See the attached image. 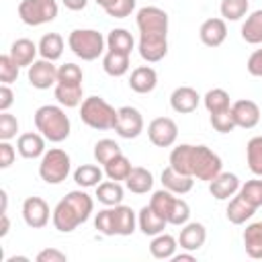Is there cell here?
Returning <instances> with one entry per match:
<instances>
[{"label": "cell", "mask_w": 262, "mask_h": 262, "mask_svg": "<svg viewBox=\"0 0 262 262\" xmlns=\"http://www.w3.org/2000/svg\"><path fill=\"white\" fill-rule=\"evenodd\" d=\"M35 127L37 131L51 143H61L63 139H68L72 125H70V117L66 115V111L61 108V104H43L35 111Z\"/></svg>", "instance_id": "277c9868"}, {"label": "cell", "mask_w": 262, "mask_h": 262, "mask_svg": "<svg viewBox=\"0 0 262 262\" xmlns=\"http://www.w3.org/2000/svg\"><path fill=\"white\" fill-rule=\"evenodd\" d=\"M29 258H25V256H12V258H6V262H27Z\"/></svg>", "instance_id": "91938a15"}, {"label": "cell", "mask_w": 262, "mask_h": 262, "mask_svg": "<svg viewBox=\"0 0 262 262\" xmlns=\"http://www.w3.org/2000/svg\"><path fill=\"white\" fill-rule=\"evenodd\" d=\"M207 242V229L203 223H196V221H188L182 225L180 229V235H178V246L186 252H196L205 246Z\"/></svg>", "instance_id": "5bb4252c"}, {"label": "cell", "mask_w": 262, "mask_h": 262, "mask_svg": "<svg viewBox=\"0 0 262 262\" xmlns=\"http://www.w3.org/2000/svg\"><path fill=\"white\" fill-rule=\"evenodd\" d=\"M199 102H201V96L190 86H178L170 94V106H172L174 113H180V115L194 113L196 106H199Z\"/></svg>", "instance_id": "2e32d148"}, {"label": "cell", "mask_w": 262, "mask_h": 262, "mask_svg": "<svg viewBox=\"0 0 262 262\" xmlns=\"http://www.w3.org/2000/svg\"><path fill=\"white\" fill-rule=\"evenodd\" d=\"M70 168H72L70 156L59 147H51L41 156L39 176L47 184H61L70 174Z\"/></svg>", "instance_id": "52a82bcc"}, {"label": "cell", "mask_w": 262, "mask_h": 262, "mask_svg": "<svg viewBox=\"0 0 262 262\" xmlns=\"http://www.w3.org/2000/svg\"><path fill=\"white\" fill-rule=\"evenodd\" d=\"M244 248L246 254L254 260H262V221H254L244 229Z\"/></svg>", "instance_id": "484cf974"}, {"label": "cell", "mask_w": 262, "mask_h": 262, "mask_svg": "<svg viewBox=\"0 0 262 262\" xmlns=\"http://www.w3.org/2000/svg\"><path fill=\"white\" fill-rule=\"evenodd\" d=\"M242 182L235 174L231 172H219L211 182H209V192L217 199V201H229L233 194H237Z\"/></svg>", "instance_id": "9a60e30c"}, {"label": "cell", "mask_w": 262, "mask_h": 262, "mask_svg": "<svg viewBox=\"0 0 262 262\" xmlns=\"http://www.w3.org/2000/svg\"><path fill=\"white\" fill-rule=\"evenodd\" d=\"M14 158H16V149L12 147L10 141H0V168L6 170L14 164Z\"/></svg>", "instance_id": "681fc988"}, {"label": "cell", "mask_w": 262, "mask_h": 262, "mask_svg": "<svg viewBox=\"0 0 262 262\" xmlns=\"http://www.w3.org/2000/svg\"><path fill=\"white\" fill-rule=\"evenodd\" d=\"M246 68H248V72H250L252 76L262 78V47H260V49H256V51L248 57Z\"/></svg>", "instance_id": "816d5d0a"}, {"label": "cell", "mask_w": 262, "mask_h": 262, "mask_svg": "<svg viewBox=\"0 0 262 262\" xmlns=\"http://www.w3.org/2000/svg\"><path fill=\"white\" fill-rule=\"evenodd\" d=\"M106 39L94 29H74L68 37V47L82 61H94L104 53Z\"/></svg>", "instance_id": "8992f818"}, {"label": "cell", "mask_w": 262, "mask_h": 262, "mask_svg": "<svg viewBox=\"0 0 262 262\" xmlns=\"http://www.w3.org/2000/svg\"><path fill=\"white\" fill-rule=\"evenodd\" d=\"M211 125H213V129H215V131H219V133H231V131L237 127V125H235V119H233L231 108L211 115Z\"/></svg>", "instance_id": "f6af8a7d"}, {"label": "cell", "mask_w": 262, "mask_h": 262, "mask_svg": "<svg viewBox=\"0 0 262 262\" xmlns=\"http://www.w3.org/2000/svg\"><path fill=\"white\" fill-rule=\"evenodd\" d=\"M246 160L250 172L254 176H262V135H256L246 143Z\"/></svg>", "instance_id": "8d00e7d4"}, {"label": "cell", "mask_w": 262, "mask_h": 262, "mask_svg": "<svg viewBox=\"0 0 262 262\" xmlns=\"http://www.w3.org/2000/svg\"><path fill=\"white\" fill-rule=\"evenodd\" d=\"M0 219H2V225H0V237H6V235H8V229H10L8 215H6V213H0Z\"/></svg>", "instance_id": "11a10c76"}, {"label": "cell", "mask_w": 262, "mask_h": 262, "mask_svg": "<svg viewBox=\"0 0 262 262\" xmlns=\"http://www.w3.org/2000/svg\"><path fill=\"white\" fill-rule=\"evenodd\" d=\"M231 113L239 129H254L260 123V106L250 98L235 100L231 104Z\"/></svg>", "instance_id": "4fadbf2b"}, {"label": "cell", "mask_w": 262, "mask_h": 262, "mask_svg": "<svg viewBox=\"0 0 262 262\" xmlns=\"http://www.w3.org/2000/svg\"><path fill=\"white\" fill-rule=\"evenodd\" d=\"M0 199H2V209H0V213H6V207H8V194H6L4 188L0 190Z\"/></svg>", "instance_id": "6f0895ef"}, {"label": "cell", "mask_w": 262, "mask_h": 262, "mask_svg": "<svg viewBox=\"0 0 262 262\" xmlns=\"http://www.w3.org/2000/svg\"><path fill=\"white\" fill-rule=\"evenodd\" d=\"M82 80H84V72L76 63H63L57 70V82L61 84H82Z\"/></svg>", "instance_id": "ee69618b"}, {"label": "cell", "mask_w": 262, "mask_h": 262, "mask_svg": "<svg viewBox=\"0 0 262 262\" xmlns=\"http://www.w3.org/2000/svg\"><path fill=\"white\" fill-rule=\"evenodd\" d=\"M104 170H100L94 164H82L74 170V182L82 188H90V186H98L102 180Z\"/></svg>", "instance_id": "836d02e7"}, {"label": "cell", "mask_w": 262, "mask_h": 262, "mask_svg": "<svg viewBox=\"0 0 262 262\" xmlns=\"http://www.w3.org/2000/svg\"><path fill=\"white\" fill-rule=\"evenodd\" d=\"M94 211V201L88 192L84 190H70L53 209L51 213V221L53 227L61 233H70L76 227H80L82 223H86L90 219Z\"/></svg>", "instance_id": "3957f363"}, {"label": "cell", "mask_w": 262, "mask_h": 262, "mask_svg": "<svg viewBox=\"0 0 262 262\" xmlns=\"http://www.w3.org/2000/svg\"><path fill=\"white\" fill-rule=\"evenodd\" d=\"M18 133V119L8 111L0 113V141H10Z\"/></svg>", "instance_id": "bcb514c9"}, {"label": "cell", "mask_w": 262, "mask_h": 262, "mask_svg": "<svg viewBox=\"0 0 262 262\" xmlns=\"http://www.w3.org/2000/svg\"><path fill=\"white\" fill-rule=\"evenodd\" d=\"M131 55L127 53H119V51H106L104 57H102V70L113 76V78H121L129 72L131 68Z\"/></svg>", "instance_id": "83f0119b"}, {"label": "cell", "mask_w": 262, "mask_h": 262, "mask_svg": "<svg viewBox=\"0 0 262 262\" xmlns=\"http://www.w3.org/2000/svg\"><path fill=\"white\" fill-rule=\"evenodd\" d=\"M139 29V55L147 63H158L168 53V14L158 6H143L135 16Z\"/></svg>", "instance_id": "6da1fadb"}, {"label": "cell", "mask_w": 262, "mask_h": 262, "mask_svg": "<svg viewBox=\"0 0 262 262\" xmlns=\"http://www.w3.org/2000/svg\"><path fill=\"white\" fill-rule=\"evenodd\" d=\"M115 131L123 139H135L143 131V117L135 106H121L117 115Z\"/></svg>", "instance_id": "8fae6325"}, {"label": "cell", "mask_w": 262, "mask_h": 262, "mask_svg": "<svg viewBox=\"0 0 262 262\" xmlns=\"http://www.w3.org/2000/svg\"><path fill=\"white\" fill-rule=\"evenodd\" d=\"M188 219H190V207H188V203L184 199H178L176 196V201H174V205H172V209L168 213V225L182 227L184 223H188Z\"/></svg>", "instance_id": "b9f144b4"}, {"label": "cell", "mask_w": 262, "mask_h": 262, "mask_svg": "<svg viewBox=\"0 0 262 262\" xmlns=\"http://www.w3.org/2000/svg\"><path fill=\"white\" fill-rule=\"evenodd\" d=\"M239 33H242V39L250 45H260L262 43V8L254 10L250 16H246Z\"/></svg>", "instance_id": "1f68e13d"}, {"label": "cell", "mask_w": 262, "mask_h": 262, "mask_svg": "<svg viewBox=\"0 0 262 262\" xmlns=\"http://www.w3.org/2000/svg\"><path fill=\"white\" fill-rule=\"evenodd\" d=\"M119 108L108 104L102 96H88L80 104V119L86 127L96 131H108L117 125Z\"/></svg>", "instance_id": "5b68a950"}, {"label": "cell", "mask_w": 262, "mask_h": 262, "mask_svg": "<svg viewBox=\"0 0 262 262\" xmlns=\"http://www.w3.org/2000/svg\"><path fill=\"white\" fill-rule=\"evenodd\" d=\"M162 186L174 194H186L192 190L194 186V178L192 176H186V174H180L176 172L172 166L164 168L162 170Z\"/></svg>", "instance_id": "ffe728a7"}, {"label": "cell", "mask_w": 262, "mask_h": 262, "mask_svg": "<svg viewBox=\"0 0 262 262\" xmlns=\"http://www.w3.org/2000/svg\"><path fill=\"white\" fill-rule=\"evenodd\" d=\"M158 86V74L151 66H139L129 76V88L137 94H149Z\"/></svg>", "instance_id": "ac0fdd59"}, {"label": "cell", "mask_w": 262, "mask_h": 262, "mask_svg": "<svg viewBox=\"0 0 262 262\" xmlns=\"http://www.w3.org/2000/svg\"><path fill=\"white\" fill-rule=\"evenodd\" d=\"M14 104V92L10 90V84H2L0 86V113L8 111Z\"/></svg>", "instance_id": "f5cc1de1"}, {"label": "cell", "mask_w": 262, "mask_h": 262, "mask_svg": "<svg viewBox=\"0 0 262 262\" xmlns=\"http://www.w3.org/2000/svg\"><path fill=\"white\" fill-rule=\"evenodd\" d=\"M123 194H125V190L117 180H104V182H100L96 186V199L104 207L121 205L123 203Z\"/></svg>", "instance_id": "4dcf8cb0"}, {"label": "cell", "mask_w": 262, "mask_h": 262, "mask_svg": "<svg viewBox=\"0 0 262 262\" xmlns=\"http://www.w3.org/2000/svg\"><path fill=\"white\" fill-rule=\"evenodd\" d=\"M94 227L102 235H115V221H113V207H106L96 213L94 217Z\"/></svg>", "instance_id": "7dc6e473"}, {"label": "cell", "mask_w": 262, "mask_h": 262, "mask_svg": "<svg viewBox=\"0 0 262 262\" xmlns=\"http://www.w3.org/2000/svg\"><path fill=\"white\" fill-rule=\"evenodd\" d=\"M57 70L59 68H55V63L49 59H35L27 70L29 84L37 90H47L57 84Z\"/></svg>", "instance_id": "30bf717a"}, {"label": "cell", "mask_w": 262, "mask_h": 262, "mask_svg": "<svg viewBox=\"0 0 262 262\" xmlns=\"http://www.w3.org/2000/svg\"><path fill=\"white\" fill-rule=\"evenodd\" d=\"M199 37L207 47H219L225 37H227V25L223 18H207L201 29H199Z\"/></svg>", "instance_id": "e0dca14e"}, {"label": "cell", "mask_w": 262, "mask_h": 262, "mask_svg": "<svg viewBox=\"0 0 262 262\" xmlns=\"http://www.w3.org/2000/svg\"><path fill=\"white\" fill-rule=\"evenodd\" d=\"M203 104H205V108L209 111V115H215V113H221V111L231 108L229 94H227L223 88H211V90L203 96Z\"/></svg>", "instance_id": "d590c367"}, {"label": "cell", "mask_w": 262, "mask_h": 262, "mask_svg": "<svg viewBox=\"0 0 262 262\" xmlns=\"http://www.w3.org/2000/svg\"><path fill=\"white\" fill-rule=\"evenodd\" d=\"M119 154H123L121 151V147H119V143L115 141V139H108V137H104V139H98L96 143H94V160L98 162V164H106L108 160H113L115 156H119Z\"/></svg>", "instance_id": "60d3db41"}, {"label": "cell", "mask_w": 262, "mask_h": 262, "mask_svg": "<svg viewBox=\"0 0 262 262\" xmlns=\"http://www.w3.org/2000/svg\"><path fill=\"white\" fill-rule=\"evenodd\" d=\"M63 2V6L68 8V10H84L86 8V4H88V0H61Z\"/></svg>", "instance_id": "db71d44e"}, {"label": "cell", "mask_w": 262, "mask_h": 262, "mask_svg": "<svg viewBox=\"0 0 262 262\" xmlns=\"http://www.w3.org/2000/svg\"><path fill=\"white\" fill-rule=\"evenodd\" d=\"M45 137L37 131H29V133H23L18 135L16 139V149L23 158L27 160H35V158H41L45 154Z\"/></svg>", "instance_id": "d6986e66"}, {"label": "cell", "mask_w": 262, "mask_h": 262, "mask_svg": "<svg viewBox=\"0 0 262 262\" xmlns=\"http://www.w3.org/2000/svg\"><path fill=\"white\" fill-rule=\"evenodd\" d=\"M113 221H115V235H131L137 227V215L127 205H115L113 207Z\"/></svg>", "instance_id": "7402d4cb"}, {"label": "cell", "mask_w": 262, "mask_h": 262, "mask_svg": "<svg viewBox=\"0 0 262 262\" xmlns=\"http://www.w3.org/2000/svg\"><path fill=\"white\" fill-rule=\"evenodd\" d=\"M166 225H168V221L162 215H158L149 205L139 209V213H137V227L141 229L143 235H151L154 237V235L162 233L166 229Z\"/></svg>", "instance_id": "44dd1931"}, {"label": "cell", "mask_w": 262, "mask_h": 262, "mask_svg": "<svg viewBox=\"0 0 262 262\" xmlns=\"http://www.w3.org/2000/svg\"><path fill=\"white\" fill-rule=\"evenodd\" d=\"M59 6L55 0H20L18 16L29 27H39L45 23L55 20Z\"/></svg>", "instance_id": "ba28073f"}, {"label": "cell", "mask_w": 262, "mask_h": 262, "mask_svg": "<svg viewBox=\"0 0 262 262\" xmlns=\"http://www.w3.org/2000/svg\"><path fill=\"white\" fill-rule=\"evenodd\" d=\"M174 201H176V194L170 192V190H166V188H162V190H156V192L151 194V199H149V207H151L158 215H162V217L168 221V213H170Z\"/></svg>", "instance_id": "74e56055"}, {"label": "cell", "mask_w": 262, "mask_h": 262, "mask_svg": "<svg viewBox=\"0 0 262 262\" xmlns=\"http://www.w3.org/2000/svg\"><path fill=\"white\" fill-rule=\"evenodd\" d=\"M49 205L41 196H27L23 203V219L31 229H41L49 223Z\"/></svg>", "instance_id": "7c38bea8"}, {"label": "cell", "mask_w": 262, "mask_h": 262, "mask_svg": "<svg viewBox=\"0 0 262 262\" xmlns=\"http://www.w3.org/2000/svg\"><path fill=\"white\" fill-rule=\"evenodd\" d=\"M94 2H96L98 6H102V8L106 10V8H108V6H113V4L117 2V0H94Z\"/></svg>", "instance_id": "680465c9"}, {"label": "cell", "mask_w": 262, "mask_h": 262, "mask_svg": "<svg viewBox=\"0 0 262 262\" xmlns=\"http://www.w3.org/2000/svg\"><path fill=\"white\" fill-rule=\"evenodd\" d=\"M125 184H127V188H129L131 192H135V194H145V192H149L151 186H154V174H151L147 168L135 166V168L131 170V174L127 176Z\"/></svg>", "instance_id": "f1b7e54d"}, {"label": "cell", "mask_w": 262, "mask_h": 262, "mask_svg": "<svg viewBox=\"0 0 262 262\" xmlns=\"http://www.w3.org/2000/svg\"><path fill=\"white\" fill-rule=\"evenodd\" d=\"M133 45H135V41H133V37H131V33L127 29H121L119 27V29L108 31V35H106V47H108V51H119V53L131 55Z\"/></svg>", "instance_id": "d6a6232c"}, {"label": "cell", "mask_w": 262, "mask_h": 262, "mask_svg": "<svg viewBox=\"0 0 262 262\" xmlns=\"http://www.w3.org/2000/svg\"><path fill=\"white\" fill-rule=\"evenodd\" d=\"M53 92H55V100L66 108H76V106L82 104V94H84L82 84H61V82H57Z\"/></svg>", "instance_id": "4316f807"}, {"label": "cell", "mask_w": 262, "mask_h": 262, "mask_svg": "<svg viewBox=\"0 0 262 262\" xmlns=\"http://www.w3.org/2000/svg\"><path fill=\"white\" fill-rule=\"evenodd\" d=\"M237 194H239L248 205H252L254 209H260V207H262V180L254 178V180L244 182V184L239 186Z\"/></svg>", "instance_id": "ab89813d"}, {"label": "cell", "mask_w": 262, "mask_h": 262, "mask_svg": "<svg viewBox=\"0 0 262 262\" xmlns=\"http://www.w3.org/2000/svg\"><path fill=\"white\" fill-rule=\"evenodd\" d=\"M170 166L180 174L205 182H211L219 172H223V162L211 147L190 143H180L170 151Z\"/></svg>", "instance_id": "7a4b0ae2"}, {"label": "cell", "mask_w": 262, "mask_h": 262, "mask_svg": "<svg viewBox=\"0 0 262 262\" xmlns=\"http://www.w3.org/2000/svg\"><path fill=\"white\" fill-rule=\"evenodd\" d=\"M35 260H37V262H66L68 256H66L63 252H59L57 248H45V250H41V252L37 254Z\"/></svg>", "instance_id": "f907efd6"}, {"label": "cell", "mask_w": 262, "mask_h": 262, "mask_svg": "<svg viewBox=\"0 0 262 262\" xmlns=\"http://www.w3.org/2000/svg\"><path fill=\"white\" fill-rule=\"evenodd\" d=\"M172 260H174V262H192V260H194V254L184 250V254H174Z\"/></svg>", "instance_id": "9f6ffc18"}, {"label": "cell", "mask_w": 262, "mask_h": 262, "mask_svg": "<svg viewBox=\"0 0 262 262\" xmlns=\"http://www.w3.org/2000/svg\"><path fill=\"white\" fill-rule=\"evenodd\" d=\"M39 53V45L31 39H16L10 45V57L16 61L18 68H29Z\"/></svg>", "instance_id": "603a6c76"}, {"label": "cell", "mask_w": 262, "mask_h": 262, "mask_svg": "<svg viewBox=\"0 0 262 262\" xmlns=\"http://www.w3.org/2000/svg\"><path fill=\"white\" fill-rule=\"evenodd\" d=\"M63 47H66V43H63V37L59 33H45L39 41V55L43 59L55 61L61 57Z\"/></svg>", "instance_id": "f546056e"}, {"label": "cell", "mask_w": 262, "mask_h": 262, "mask_svg": "<svg viewBox=\"0 0 262 262\" xmlns=\"http://www.w3.org/2000/svg\"><path fill=\"white\" fill-rule=\"evenodd\" d=\"M131 170H133V166H131V162H129V158L125 154H119V156H115L113 160H108L104 164L106 178L108 180H117V182L127 180V176L131 174Z\"/></svg>", "instance_id": "e575fe53"}, {"label": "cell", "mask_w": 262, "mask_h": 262, "mask_svg": "<svg viewBox=\"0 0 262 262\" xmlns=\"http://www.w3.org/2000/svg\"><path fill=\"white\" fill-rule=\"evenodd\" d=\"M18 70H20V68H18L16 61L10 57V53L0 55V82H2V84H12V82H16Z\"/></svg>", "instance_id": "7bdbcfd3"}, {"label": "cell", "mask_w": 262, "mask_h": 262, "mask_svg": "<svg viewBox=\"0 0 262 262\" xmlns=\"http://www.w3.org/2000/svg\"><path fill=\"white\" fill-rule=\"evenodd\" d=\"M135 10V0H117L113 6H108L104 12L111 18H127Z\"/></svg>", "instance_id": "c3c4849f"}, {"label": "cell", "mask_w": 262, "mask_h": 262, "mask_svg": "<svg viewBox=\"0 0 262 262\" xmlns=\"http://www.w3.org/2000/svg\"><path fill=\"white\" fill-rule=\"evenodd\" d=\"M147 137L156 147H170L178 139V125L170 117H156L147 125Z\"/></svg>", "instance_id": "9c48e42d"}, {"label": "cell", "mask_w": 262, "mask_h": 262, "mask_svg": "<svg viewBox=\"0 0 262 262\" xmlns=\"http://www.w3.org/2000/svg\"><path fill=\"white\" fill-rule=\"evenodd\" d=\"M250 4L248 0H221L219 4V12L223 20H239L246 16Z\"/></svg>", "instance_id": "f35d334b"}, {"label": "cell", "mask_w": 262, "mask_h": 262, "mask_svg": "<svg viewBox=\"0 0 262 262\" xmlns=\"http://www.w3.org/2000/svg\"><path fill=\"white\" fill-rule=\"evenodd\" d=\"M176 248H178V239L164 231L154 235V239L149 242V254L156 260H172V256L176 254Z\"/></svg>", "instance_id": "d4e9b609"}, {"label": "cell", "mask_w": 262, "mask_h": 262, "mask_svg": "<svg viewBox=\"0 0 262 262\" xmlns=\"http://www.w3.org/2000/svg\"><path fill=\"white\" fill-rule=\"evenodd\" d=\"M256 211H258V209H254L252 205H248L239 194H233V196L229 199V203H227L225 217H227L229 223L242 225V223H246L248 219H252V215H254Z\"/></svg>", "instance_id": "cb8c5ba5"}]
</instances>
